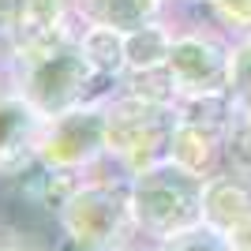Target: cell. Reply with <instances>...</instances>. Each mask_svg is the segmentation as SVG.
Segmentation results:
<instances>
[{
    "mask_svg": "<svg viewBox=\"0 0 251 251\" xmlns=\"http://www.w3.org/2000/svg\"><path fill=\"white\" fill-rule=\"evenodd\" d=\"M131 221L161 240L180 236L202 221V180L188 176L173 161L131 180Z\"/></svg>",
    "mask_w": 251,
    "mask_h": 251,
    "instance_id": "cell-1",
    "label": "cell"
},
{
    "mask_svg": "<svg viewBox=\"0 0 251 251\" xmlns=\"http://www.w3.org/2000/svg\"><path fill=\"white\" fill-rule=\"evenodd\" d=\"M109 150V113L105 105H79L72 113H60L45 120L42 143H38V161L60 173H79V169L98 165Z\"/></svg>",
    "mask_w": 251,
    "mask_h": 251,
    "instance_id": "cell-2",
    "label": "cell"
},
{
    "mask_svg": "<svg viewBox=\"0 0 251 251\" xmlns=\"http://www.w3.org/2000/svg\"><path fill=\"white\" fill-rule=\"evenodd\" d=\"M169 72L180 86V98L232 94V42L221 30L173 34Z\"/></svg>",
    "mask_w": 251,
    "mask_h": 251,
    "instance_id": "cell-3",
    "label": "cell"
},
{
    "mask_svg": "<svg viewBox=\"0 0 251 251\" xmlns=\"http://www.w3.org/2000/svg\"><path fill=\"white\" fill-rule=\"evenodd\" d=\"M64 225L75 244L83 248H101L113 229L124 218H131V184L127 188H109V184H90V188L72 191L68 206L60 210Z\"/></svg>",
    "mask_w": 251,
    "mask_h": 251,
    "instance_id": "cell-4",
    "label": "cell"
},
{
    "mask_svg": "<svg viewBox=\"0 0 251 251\" xmlns=\"http://www.w3.org/2000/svg\"><path fill=\"white\" fill-rule=\"evenodd\" d=\"M42 131H45V116L11 83H0V173L4 176L38 161Z\"/></svg>",
    "mask_w": 251,
    "mask_h": 251,
    "instance_id": "cell-5",
    "label": "cell"
},
{
    "mask_svg": "<svg viewBox=\"0 0 251 251\" xmlns=\"http://www.w3.org/2000/svg\"><path fill=\"white\" fill-rule=\"evenodd\" d=\"M225 139H229V127L176 120L173 143H169V161L176 169H184L188 176H195V180H210V173H214L218 161L225 157Z\"/></svg>",
    "mask_w": 251,
    "mask_h": 251,
    "instance_id": "cell-6",
    "label": "cell"
},
{
    "mask_svg": "<svg viewBox=\"0 0 251 251\" xmlns=\"http://www.w3.org/2000/svg\"><path fill=\"white\" fill-rule=\"evenodd\" d=\"M79 52L90 64V72L101 79L105 86H113L120 94V79L127 72V34L109 26V23H86L79 30Z\"/></svg>",
    "mask_w": 251,
    "mask_h": 251,
    "instance_id": "cell-7",
    "label": "cell"
},
{
    "mask_svg": "<svg viewBox=\"0 0 251 251\" xmlns=\"http://www.w3.org/2000/svg\"><path fill=\"white\" fill-rule=\"evenodd\" d=\"M251 218V195L240 188V180L210 176L202 180V225L214 232H232Z\"/></svg>",
    "mask_w": 251,
    "mask_h": 251,
    "instance_id": "cell-8",
    "label": "cell"
},
{
    "mask_svg": "<svg viewBox=\"0 0 251 251\" xmlns=\"http://www.w3.org/2000/svg\"><path fill=\"white\" fill-rule=\"evenodd\" d=\"M86 23H109L116 30H139L165 15L169 0H72Z\"/></svg>",
    "mask_w": 251,
    "mask_h": 251,
    "instance_id": "cell-9",
    "label": "cell"
},
{
    "mask_svg": "<svg viewBox=\"0 0 251 251\" xmlns=\"http://www.w3.org/2000/svg\"><path fill=\"white\" fill-rule=\"evenodd\" d=\"M169 49H173V30H169L165 19L147 23L139 30H127V72L169 64Z\"/></svg>",
    "mask_w": 251,
    "mask_h": 251,
    "instance_id": "cell-10",
    "label": "cell"
},
{
    "mask_svg": "<svg viewBox=\"0 0 251 251\" xmlns=\"http://www.w3.org/2000/svg\"><path fill=\"white\" fill-rule=\"evenodd\" d=\"M206 11L229 42L251 38V0H206Z\"/></svg>",
    "mask_w": 251,
    "mask_h": 251,
    "instance_id": "cell-11",
    "label": "cell"
},
{
    "mask_svg": "<svg viewBox=\"0 0 251 251\" xmlns=\"http://www.w3.org/2000/svg\"><path fill=\"white\" fill-rule=\"evenodd\" d=\"M225 161L232 169H240L244 176H251V116L240 113L229 127V139H225Z\"/></svg>",
    "mask_w": 251,
    "mask_h": 251,
    "instance_id": "cell-12",
    "label": "cell"
},
{
    "mask_svg": "<svg viewBox=\"0 0 251 251\" xmlns=\"http://www.w3.org/2000/svg\"><path fill=\"white\" fill-rule=\"evenodd\" d=\"M161 251H232V248L221 232L206 229V225H195V229L180 232V236L161 240Z\"/></svg>",
    "mask_w": 251,
    "mask_h": 251,
    "instance_id": "cell-13",
    "label": "cell"
},
{
    "mask_svg": "<svg viewBox=\"0 0 251 251\" xmlns=\"http://www.w3.org/2000/svg\"><path fill=\"white\" fill-rule=\"evenodd\" d=\"M232 98L240 113L251 105V38L232 42Z\"/></svg>",
    "mask_w": 251,
    "mask_h": 251,
    "instance_id": "cell-14",
    "label": "cell"
},
{
    "mask_svg": "<svg viewBox=\"0 0 251 251\" xmlns=\"http://www.w3.org/2000/svg\"><path fill=\"white\" fill-rule=\"evenodd\" d=\"M229 248H232V251H251V218L244 221L240 229L229 232Z\"/></svg>",
    "mask_w": 251,
    "mask_h": 251,
    "instance_id": "cell-15",
    "label": "cell"
},
{
    "mask_svg": "<svg viewBox=\"0 0 251 251\" xmlns=\"http://www.w3.org/2000/svg\"><path fill=\"white\" fill-rule=\"evenodd\" d=\"M0 251H19V248H0Z\"/></svg>",
    "mask_w": 251,
    "mask_h": 251,
    "instance_id": "cell-16",
    "label": "cell"
},
{
    "mask_svg": "<svg viewBox=\"0 0 251 251\" xmlns=\"http://www.w3.org/2000/svg\"><path fill=\"white\" fill-rule=\"evenodd\" d=\"M244 113H248V116H251V105H248V109H244Z\"/></svg>",
    "mask_w": 251,
    "mask_h": 251,
    "instance_id": "cell-17",
    "label": "cell"
}]
</instances>
